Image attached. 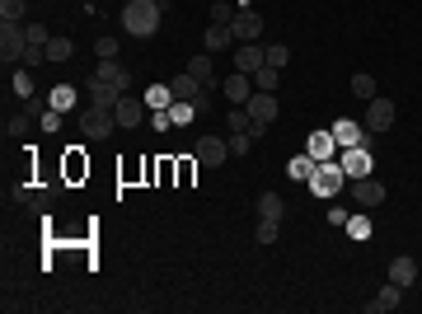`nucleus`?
Wrapping results in <instances>:
<instances>
[{
  "label": "nucleus",
  "mask_w": 422,
  "mask_h": 314,
  "mask_svg": "<svg viewBox=\"0 0 422 314\" xmlns=\"http://www.w3.org/2000/svg\"><path fill=\"white\" fill-rule=\"evenodd\" d=\"M352 94L371 104V99H375V76H352Z\"/></svg>",
  "instance_id": "72a5a7b5"
},
{
  "label": "nucleus",
  "mask_w": 422,
  "mask_h": 314,
  "mask_svg": "<svg viewBox=\"0 0 422 314\" xmlns=\"http://www.w3.org/2000/svg\"><path fill=\"white\" fill-rule=\"evenodd\" d=\"M286 62H291V48H286V43H267V66H272V71H281Z\"/></svg>",
  "instance_id": "473e14b6"
},
{
  "label": "nucleus",
  "mask_w": 422,
  "mask_h": 314,
  "mask_svg": "<svg viewBox=\"0 0 422 314\" xmlns=\"http://www.w3.org/2000/svg\"><path fill=\"white\" fill-rule=\"evenodd\" d=\"M253 145H258V141H253L249 131H230V150H234V155H249Z\"/></svg>",
  "instance_id": "f704fd0d"
},
{
  "label": "nucleus",
  "mask_w": 422,
  "mask_h": 314,
  "mask_svg": "<svg viewBox=\"0 0 422 314\" xmlns=\"http://www.w3.org/2000/svg\"><path fill=\"white\" fill-rule=\"evenodd\" d=\"M80 173H90V164H85L80 150H71V155H66V178H80Z\"/></svg>",
  "instance_id": "c9c22d12"
},
{
  "label": "nucleus",
  "mask_w": 422,
  "mask_h": 314,
  "mask_svg": "<svg viewBox=\"0 0 422 314\" xmlns=\"http://www.w3.org/2000/svg\"><path fill=\"white\" fill-rule=\"evenodd\" d=\"M94 52H99V62L118 57V38H99V43H94Z\"/></svg>",
  "instance_id": "a19ab883"
},
{
  "label": "nucleus",
  "mask_w": 422,
  "mask_h": 314,
  "mask_svg": "<svg viewBox=\"0 0 422 314\" xmlns=\"http://www.w3.org/2000/svg\"><path fill=\"white\" fill-rule=\"evenodd\" d=\"M202 169V164H197V159L188 155V159H178V164H174V178H178V188H188V183H192V173Z\"/></svg>",
  "instance_id": "7c9ffc66"
},
{
  "label": "nucleus",
  "mask_w": 422,
  "mask_h": 314,
  "mask_svg": "<svg viewBox=\"0 0 422 314\" xmlns=\"http://www.w3.org/2000/svg\"><path fill=\"white\" fill-rule=\"evenodd\" d=\"M286 216V202H281L277 192H263L258 197V220H281Z\"/></svg>",
  "instance_id": "b1692460"
},
{
  "label": "nucleus",
  "mask_w": 422,
  "mask_h": 314,
  "mask_svg": "<svg viewBox=\"0 0 422 314\" xmlns=\"http://www.w3.org/2000/svg\"><path fill=\"white\" fill-rule=\"evenodd\" d=\"M263 66H267V48L263 43H239V52H234V71L253 76V71H263Z\"/></svg>",
  "instance_id": "1a4fd4ad"
},
{
  "label": "nucleus",
  "mask_w": 422,
  "mask_h": 314,
  "mask_svg": "<svg viewBox=\"0 0 422 314\" xmlns=\"http://www.w3.org/2000/svg\"><path fill=\"white\" fill-rule=\"evenodd\" d=\"M338 164H343L347 178H366L371 173V145H352L347 155H338Z\"/></svg>",
  "instance_id": "f8f14e48"
},
{
  "label": "nucleus",
  "mask_w": 422,
  "mask_h": 314,
  "mask_svg": "<svg viewBox=\"0 0 422 314\" xmlns=\"http://www.w3.org/2000/svg\"><path fill=\"white\" fill-rule=\"evenodd\" d=\"M211 24H234V10H230V0H216V5H211Z\"/></svg>",
  "instance_id": "e433bc0d"
},
{
  "label": "nucleus",
  "mask_w": 422,
  "mask_h": 314,
  "mask_svg": "<svg viewBox=\"0 0 422 314\" xmlns=\"http://www.w3.org/2000/svg\"><path fill=\"white\" fill-rule=\"evenodd\" d=\"M399 305H404V286H394V282L385 286L375 300H366V310L371 314H390V310H399Z\"/></svg>",
  "instance_id": "a211bd4d"
},
{
  "label": "nucleus",
  "mask_w": 422,
  "mask_h": 314,
  "mask_svg": "<svg viewBox=\"0 0 422 314\" xmlns=\"http://www.w3.org/2000/svg\"><path fill=\"white\" fill-rule=\"evenodd\" d=\"M24 33H29L33 48H47V38H52V33H47V24H24Z\"/></svg>",
  "instance_id": "4c0bfd02"
},
{
  "label": "nucleus",
  "mask_w": 422,
  "mask_h": 314,
  "mask_svg": "<svg viewBox=\"0 0 422 314\" xmlns=\"http://www.w3.org/2000/svg\"><path fill=\"white\" fill-rule=\"evenodd\" d=\"M146 108L155 113V108H174V85H150V90H146Z\"/></svg>",
  "instance_id": "5701e85b"
},
{
  "label": "nucleus",
  "mask_w": 422,
  "mask_h": 314,
  "mask_svg": "<svg viewBox=\"0 0 422 314\" xmlns=\"http://www.w3.org/2000/svg\"><path fill=\"white\" fill-rule=\"evenodd\" d=\"M38 127H43V131H57V127H62V113H57V108H47L43 117H38Z\"/></svg>",
  "instance_id": "c03bdc74"
},
{
  "label": "nucleus",
  "mask_w": 422,
  "mask_h": 314,
  "mask_svg": "<svg viewBox=\"0 0 422 314\" xmlns=\"http://www.w3.org/2000/svg\"><path fill=\"white\" fill-rule=\"evenodd\" d=\"M347 183V173L338 159H324V164H314V178H310V192L314 197H333V192Z\"/></svg>",
  "instance_id": "f03ea898"
},
{
  "label": "nucleus",
  "mask_w": 422,
  "mask_h": 314,
  "mask_svg": "<svg viewBox=\"0 0 422 314\" xmlns=\"http://www.w3.org/2000/svg\"><path fill=\"white\" fill-rule=\"evenodd\" d=\"M244 108H249L253 122H267V127H272V117H277V94H267V90H253V99L244 104Z\"/></svg>",
  "instance_id": "2eb2a0df"
},
{
  "label": "nucleus",
  "mask_w": 422,
  "mask_h": 314,
  "mask_svg": "<svg viewBox=\"0 0 422 314\" xmlns=\"http://www.w3.org/2000/svg\"><path fill=\"white\" fill-rule=\"evenodd\" d=\"M33 117H38V113H29V108H24V113H15V117L5 122V136H24V131L33 127Z\"/></svg>",
  "instance_id": "cd10ccee"
},
{
  "label": "nucleus",
  "mask_w": 422,
  "mask_h": 314,
  "mask_svg": "<svg viewBox=\"0 0 422 314\" xmlns=\"http://www.w3.org/2000/svg\"><path fill=\"white\" fill-rule=\"evenodd\" d=\"M211 57H216V52H197V57L188 62V76H197V80L206 85V90L216 85V62H211Z\"/></svg>",
  "instance_id": "aec40b11"
},
{
  "label": "nucleus",
  "mask_w": 422,
  "mask_h": 314,
  "mask_svg": "<svg viewBox=\"0 0 422 314\" xmlns=\"http://www.w3.org/2000/svg\"><path fill=\"white\" fill-rule=\"evenodd\" d=\"M277 235H281V220H258V230H253L258 244H277Z\"/></svg>",
  "instance_id": "2f4dec72"
},
{
  "label": "nucleus",
  "mask_w": 422,
  "mask_h": 314,
  "mask_svg": "<svg viewBox=\"0 0 422 314\" xmlns=\"http://www.w3.org/2000/svg\"><path fill=\"white\" fill-rule=\"evenodd\" d=\"M352 197H357V206H380L385 202V183L371 178V173L366 178H352Z\"/></svg>",
  "instance_id": "ddd939ff"
},
{
  "label": "nucleus",
  "mask_w": 422,
  "mask_h": 314,
  "mask_svg": "<svg viewBox=\"0 0 422 314\" xmlns=\"http://www.w3.org/2000/svg\"><path fill=\"white\" fill-rule=\"evenodd\" d=\"M230 29H234L239 43H258V38H263V15H258V10H239Z\"/></svg>",
  "instance_id": "9d476101"
},
{
  "label": "nucleus",
  "mask_w": 422,
  "mask_h": 314,
  "mask_svg": "<svg viewBox=\"0 0 422 314\" xmlns=\"http://www.w3.org/2000/svg\"><path fill=\"white\" fill-rule=\"evenodd\" d=\"M113 127H118L113 108H90V113H80V131H85L90 141H108Z\"/></svg>",
  "instance_id": "423d86ee"
},
{
  "label": "nucleus",
  "mask_w": 422,
  "mask_h": 314,
  "mask_svg": "<svg viewBox=\"0 0 422 314\" xmlns=\"http://www.w3.org/2000/svg\"><path fill=\"white\" fill-rule=\"evenodd\" d=\"M347 230H352V239H366V235H371V220H366V216H352V220H347Z\"/></svg>",
  "instance_id": "79ce46f5"
},
{
  "label": "nucleus",
  "mask_w": 422,
  "mask_h": 314,
  "mask_svg": "<svg viewBox=\"0 0 422 314\" xmlns=\"http://www.w3.org/2000/svg\"><path fill=\"white\" fill-rule=\"evenodd\" d=\"M333 131V141H338V150H352V145H371V131L361 122H352V117H338V122L328 127Z\"/></svg>",
  "instance_id": "0eeeda50"
},
{
  "label": "nucleus",
  "mask_w": 422,
  "mask_h": 314,
  "mask_svg": "<svg viewBox=\"0 0 422 314\" xmlns=\"http://www.w3.org/2000/svg\"><path fill=\"white\" fill-rule=\"evenodd\" d=\"M277 80H281V71L263 66V71H253V90H267V94H277Z\"/></svg>",
  "instance_id": "bb28decb"
},
{
  "label": "nucleus",
  "mask_w": 422,
  "mask_h": 314,
  "mask_svg": "<svg viewBox=\"0 0 422 314\" xmlns=\"http://www.w3.org/2000/svg\"><path fill=\"white\" fill-rule=\"evenodd\" d=\"M390 282H394V286H404V291H408L413 282H418V263H413L408 253H399V258L390 263Z\"/></svg>",
  "instance_id": "6ab92c4d"
},
{
  "label": "nucleus",
  "mask_w": 422,
  "mask_h": 314,
  "mask_svg": "<svg viewBox=\"0 0 422 314\" xmlns=\"http://www.w3.org/2000/svg\"><path fill=\"white\" fill-rule=\"evenodd\" d=\"M220 90H225V99H230V104H249V99H253V76L230 71V76L220 80Z\"/></svg>",
  "instance_id": "9b49d317"
},
{
  "label": "nucleus",
  "mask_w": 422,
  "mask_h": 314,
  "mask_svg": "<svg viewBox=\"0 0 422 314\" xmlns=\"http://www.w3.org/2000/svg\"><path fill=\"white\" fill-rule=\"evenodd\" d=\"M71 57H76L71 38H47V62H71Z\"/></svg>",
  "instance_id": "a878e982"
},
{
  "label": "nucleus",
  "mask_w": 422,
  "mask_h": 314,
  "mask_svg": "<svg viewBox=\"0 0 422 314\" xmlns=\"http://www.w3.org/2000/svg\"><path fill=\"white\" fill-rule=\"evenodd\" d=\"M24 52H29V33H24V24H0V62H24Z\"/></svg>",
  "instance_id": "7ed1b4c3"
},
{
  "label": "nucleus",
  "mask_w": 422,
  "mask_h": 314,
  "mask_svg": "<svg viewBox=\"0 0 422 314\" xmlns=\"http://www.w3.org/2000/svg\"><path fill=\"white\" fill-rule=\"evenodd\" d=\"M90 80H104V85H118V90H127V66L118 62V57H108V62L94 66V76H90Z\"/></svg>",
  "instance_id": "dca6fc26"
},
{
  "label": "nucleus",
  "mask_w": 422,
  "mask_h": 314,
  "mask_svg": "<svg viewBox=\"0 0 422 314\" xmlns=\"http://www.w3.org/2000/svg\"><path fill=\"white\" fill-rule=\"evenodd\" d=\"M113 117H118V127H141L146 117H150V108H146V99L122 94L118 99V108H113Z\"/></svg>",
  "instance_id": "6e6552de"
},
{
  "label": "nucleus",
  "mask_w": 422,
  "mask_h": 314,
  "mask_svg": "<svg viewBox=\"0 0 422 314\" xmlns=\"http://www.w3.org/2000/svg\"><path fill=\"white\" fill-rule=\"evenodd\" d=\"M164 0H127L122 5V33L127 38H155Z\"/></svg>",
  "instance_id": "f257e3e1"
},
{
  "label": "nucleus",
  "mask_w": 422,
  "mask_h": 314,
  "mask_svg": "<svg viewBox=\"0 0 422 314\" xmlns=\"http://www.w3.org/2000/svg\"><path fill=\"white\" fill-rule=\"evenodd\" d=\"M15 90H19L24 99H33V76H29V66H24V71L15 76Z\"/></svg>",
  "instance_id": "37998d69"
},
{
  "label": "nucleus",
  "mask_w": 422,
  "mask_h": 314,
  "mask_svg": "<svg viewBox=\"0 0 422 314\" xmlns=\"http://www.w3.org/2000/svg\"><path fill=\"white\" fill-rule=\"evenodd\" d=\"M202 43H206V52H225V48H234V29L230 24H211L202 33Z\"/></svg>",
  "instance_id": "412c9836"
},
{
  "label": "nucleus",
  "mask_w": 422,
  "mask_h": 314,
  "mask_svg": "<svg viewBox=\"0 0 422 314\" xmlns=\"http://www.w3.org/2000/svg\"><path fill=\"white\" fill-rule=\"evenodd\" d=\"M314 164H319V159H310V155H296L291 164H286V173H291V178H314Z\"/></svg>",
  "instance_id": "c756f323"
},
{
  "label": "nucleus",
  "mask_w": 422,
  "mask_h": 314,
  "mask_svg": "<svg viewBox=\"0 0 422 314\" xmlns=\"http://www.w3.org/2000/svg\"><path fill=\"white\" fill-rule=\"evenodd\" d=\"M174 122H178V127H183V122H192V113H197V108H192V104H183V99H174Z\"/></svg>",
  "instance_id": "58836bf2"
},
{
  "label": "nucleus",
  "mask_w": 422,
  "mask_h": 314,
  "mask_svg": "<svg viewBox=\"0 0 422 314\" xmlns=\"http://www.w3.org/2000/svg\"><path fill=\"white\" fill-rule=\"evenodd\" d=\"M394 117H399L394 99H380V94H375L371 104H366V122H361V127H366L371 136H380V131H390V127H394Z\"/></svg>",
  "instance_id": "20e7f679"
},
{
  "label": "nucleus",
  "mask_w": 422,
  "mask_h": 314,
  "mask_svg": "<svg viewBox=\"0 0 422 314\" xmlns=\"http://www.w3.org/2000/svg\"><path fill=\"white\" fill-rule=\"evenodd\" d=\"M122 90L118 85H104V80H90V108H118Z\"/></svg>",
  "instance_id": "f3484780"
},
{
  "label": "nucleus",
  "mask_w": 422,
  "mask_h": 314,
  "mask_svg": "<svg viewBox=\"0 0 422 314\" xmlns=\"http://www.w3.org/2000/svg\"><path fill=\"white\" fill-rule=\"evenodd\" d=\"M305 155L310 159H319V164H324V159H338V141H333V131H310V141H305Z\"/></svg>",
  "instance_id": "4468645a"
},
{
  "label": "nucleus",
  "mask_w": 422,
  "mask_h": 314,
  "mask_svg": "<svg viewBox=\"0 0 422 314\" xmlns=\"http://www.w3.org/2000/svg\"><path fill=\"white\" fill-rule=\"evenodd\" d=\"M225 117H230V131H249V127H253V117H249V108H244V104H230V113H225Z\"/></svg>",
  "instance_id": "c85d7f7f"
},
{
  "label": "nucleus",
  "mask_w": 422,
  "mask_h": 314,
  "mask_svg": "<svg viewBox=\"0 0 422 314\" xmlns=\"http://www.w3.org/2000/svg\"><path fill=\"white\" fill-rule=\"evenodd\" d=\"M192 159H197L202 169H220V164L230 159V141H220V136H197V145H192Z\"/></svg>",
  "instance_id": "39448f33"
},
{
  "label": "nucleus",
  "mask_w": 422,
  "mask_h": 314,
  "mask_svg": "<svg viewBox=\"0 0 422 314\" xmlns=\"http://www.w3.org/2000/svg\"><path fill=\"white\" fill-rule=\"evenodd\" d=\"M150 127H155V131H169V127H174V113L169 108H155V113H150Z\"/></svg>",
  "instance_id": "ea45409f"
},
{
  "label": "nucleus",
  "mask_w": 422,
  "mask_h": 314,
  "mask_svg": "<svg viewBox=\"0 0 422 314\" xmlns=\"http://www.w3.org/2000/svg\"><path fill=\"white\" fill-rule=\"evenodd\" d=\"M76 85H57V90H52V94H47V108H57V113H71L76 108Z\"/></svg>",
  "instance_id": "4be33fe9"
},
{
  "label": "nucleus",
  "mask_w": 422,
  "mask_h": 314,
  "mask_svg": "<svg viewBox=\"0 0 422 314\" xmlns=\"http://www.w3.org/2000/svg\"><path fill=\"white\" fill-rule=\"evenodd\" d=\"M29 0H0V24H24Z\"/></svg>",
  "instance_id": "393cba45"
}]
</instances>
